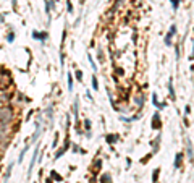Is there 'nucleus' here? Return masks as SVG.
<instances>
[{
  "label": "nucleus",
  "instance_id": "nucleus-1",
  "mask_svg": "<svg viewBox=\"0 0 194 183\" xmlns=\"http://www.w3.org/2000/svg\"><path fill=\"white\" fill-rule=\"evenodd\" d=\"M11 120V109H2V112H0V127H5L8 122Z\"/></svg>",
  "mask_w": 194,
  "mask_h": 183
}]
</instances>
